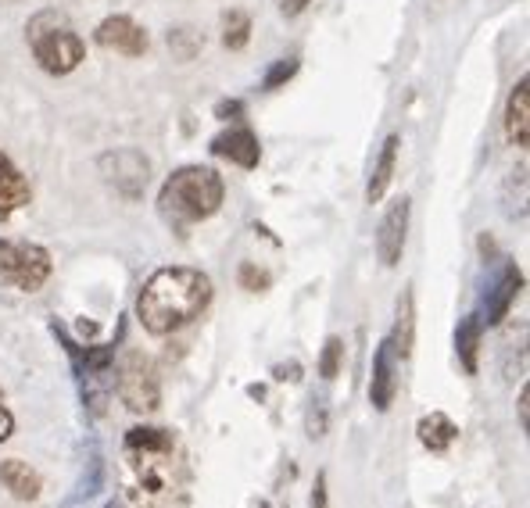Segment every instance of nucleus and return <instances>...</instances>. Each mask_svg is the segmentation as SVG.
<instances>
[{
	"mask_svg": "<svg viewBox=\"0 0 530 508\" xmlns=\"http://www.w3.org/2000/svg\"><path fill=\"white\" fill-rule=\"evenodd\" d=\"M187 469L180 444L162 426H133L122 437V491L133 508H172L183 494Z\"/></svg>",
	"mask_w": 530,
	"mask_h": 508,
	"instance_id": "nucleus-1",
	"label": "nucleus"
},
{
	"mask_svg": "<svg viewBox=\"0 0 530 508\" xmlns=\"http://www.w3.org/2000/svg\"><path fill=\"white\" fill-rule=\"evenodd\" d=\"M212 280L190 265L154 269L137 294V319L151 337H172L212 305Z\"/></svg>",
	"mask_w": 530,
	"mask_h": 508,
	"instance_id": "nucleus-2",
	"label": "nucleus"
},
{
	"mask_svg": "<svg viewBox=\"0 0 530 508\" xmlns=\"http://www.w3.org/2000/svg\"><path fill=\"white\" fill-rule=\"evenodd\" d=\"M226 183L223 176L208 165H183L176 169L158 190V212L172 226H194V222L212 219L223 208Z\"/></svg>",
	"mask_w": 530,
	"mask_h": 508,
	"instance_id": "nucleus-3",
	"label": "nucleus"
},
{
	"mask_svg": "<svg viewBox=\"0 0 530 508\" xmlns=\"http://www.w3.org/2000/svg\"><path fill=\"white\" fill-rule=\"evenodd\" d=\"M26 40L36 65L51 76H69L86 58L83 36L76 33V26L61 11H40V15L29 18Z\"/></svg>",
	"mask_w": 530,
	"mask_h": 508,
	"instance_id": "nucleus-4",
	"label": "nucleus"
},
{
	"mask_svg": "<svg viewBox=\"0 0 530 508\" xmlns=\"http://www.w3.org/2000/svg\"><path fill=\"white\" fill-rule=\"evenodd\" d=\"M51 251L29 240H0V283H11L22 294H36L51 280Z\"/></svg>",
	"mask_w": 530,
	"mask_h": 508,
	"instance_id": "nucleus-5",
	"label": "nucleus"
},
{
	"mask_svg": "<svg viewBox=\"0 0 530 508\" xmlns=\"http://www.w3.org/2000/svg\"><path fill=\"white\" fill-rule=\"evenodd\" d=\"M115 390H119L122 405L129 412H158L162 405V380H158V369H154L151 358L144 355H126L119 362V376H115Z\"/></svg>",
	"mask_w": 530,
	"mask_h": 508,
	"instance_id": "nucleus-6",
	"label": "nucleus"
},
{
	"mask_svg": "<svg viewBox=\"0 0 530 508\" xmlns=\"http://www.w3.org/2000/svg\"><path fill=\"white\" fill-rule=\"evenodd\" d=\"M97 43L104 51H115V54H126V58H144L147 47H151V36L140 22H133L129 15H112L104 18L97 26Z\"/></svg>",
	"mask_w": 530,
	"mask_h": 508,
	"instance_id": "nucleus-7",
	"label": "nucleus"
},
{
	"mask_svg": "<svg viewBox=\"0 0 530 508\" xmlns=\"http://www.w3.org/2000/svg\"><path fill=\"white\" fill-rule=\"evenodd\" d=\"M409 215H412V204H409V197H402V201H394L391 208H387L384 219H380V229H377V258L387 265V269H394V265L402 262L405 233H409Z\"/></svg>",
	"mask_w": 530,
	"mask_h": 508,
	"instance_id": "nucleus-8",
	"label": "nucleus"
},
{
	"mask_svg": "<svg viewBox=\"0 0 530 508\" xmlns=\"http://www.w3.org/2000/svg\"><path fill=\"white\" fill-rule=\"evenodd\" d=\"M398 394V355H394L391 340H380L377 355H373V376H369V405L377 412H387Z\"/></svg>",
	"mask_w": 530,
	"mask_h": 508,
	"instance_id": "nucleus-9",
	"label": "nucleus"
},
{
	"mask_svg": "<svg viewBox=\"0 0 530 508\" xmlns=\"http://www.w3.org/2000/svg\"><path fill=\"white\" fill-rule=\"evenodd\" d=\"M523 290V272L516 269L513 262H505L502 272H498V280L491 283V290L484 294V319L488 326H498V322L509 315V308L516 305V297H520Z\"/></svg>",
	"mask_w": 530,
	"mask_h": 508,
	"instance_id": "nucleus-10",
	"label": "nucleus"
},
{
	"mask_svg": "<svg viewBox=\"0 0 530 508\" xmlns=\"http://www.w3.org/2000/svg\"><path fill=\"white\" fill-rule=\"evenodd\" d=\"M212 154L215 158H226L240 169H255L262 161V147H258V136L251 133L248 126H237V129H226L212 140Z\"/></svg>",
	"mask_w": 530,
	"mask_h": 508,
	"instance_id": "nucleus-11",
	"label": "nucleus"
},
{
	"mask_svg": "<svg viewBox=\"0 0 530 508\" xmlns=\"http://www.w3.org/2000/svg\"><path fill=\"white\" fill-rule=\"evenodd\" d=\"M29 201H33V187H29L26 172L0 151V219H11V215L22 212Z\"/></svg>",
	"mask_w": 530,
	"mask_h": 508,
	"instance_id": "nucleus-12",
	"label": "nucleus"
},
{
	"mask_svg": "<svg viewBox=\"0 0 530 508\" xmlns=\"http://www.w3.org/2000/svg\"><path fill=\"white\" fill-rule=\"evenodd\" d=\"M505 136L513 147L530 144V94H527V76L513 86L509 104H505Z\"/></svg>",
	"mask_w": 530,
	"mask_h": 508,
	"instance_id": "nucleus-13",
	"label": "nucleus"
},
{
	"mask_svg": "<svg viewBox=\"0 0 530 508\" xmlns=\"http://www.w3.org/2000/svg\"><path fill=\"white\" fill-rule=\"evenodd\" d=\"M0 483H4V491H11L18 501H36L43 491V480L29 462L22 458H4L0 462Z\"/></svg>",
	"mask_w": 530,
	"mask_h": 508,
	"instance_id": "nucleus-14",
	"label": "nucleus"
},
{
	"mask_svg": "<svg viewBox=\"0 0 530 508\" xmlns=\"http://www.w3.org/2000/svg\"><path fill=\"white\" fill-rule=\"evenodd\" d=\"M398 147H402V136H387L384 147H380L377 161H373V172H369V183H366V201L377 204L384 201L387 187H391L394 179V165H398Z\"/></svg>",
	"mask_w": 530,
	"mask_h": 508,
	"instance_id": "nucleus-15",
	"label": "nucleus"
},
{
	"mask_svg": "<svg viewBox=\"0 0 530 508\" xmlns=\"http://www.w3.org/2000/svg\"><path fill=\"white\" fill-rule=\"evenodd\" d=\"M480 337H484V322L480 315H462V322L455 326V355H459L466 373L480 369Z\"/></svg>",
	"mask_w": 530,
	"mask_h": 508,
	"instance_id": "nucleus-16",
	"label": "nucleus"
},
{
	"mask_svg": "<svg viewBox=\"0 0 530 508\" xmlns=\"http://www.w3.org/2000/svg\"><path fill=\"white\" fill-rule=\"evenodd\" d=\"M416 433H419V444H423V448L434 451V455H445L455 444V437H459V426H455L445 412H430L419 419Z\"/></svg>",
	"mask_w": 530,
	"mask_h": 508,
	"instance_id": "nucleus-17",
	"label": "nucleus"
},
{
	"mask_svg": "<svg viewBox=\"0 0 530 508\" xmlns=\"http://www.w3.org/2000/svg\"><path fill=\"white\" fill-rule=\"evenodd\" d=\"M387 340H391V348L398 358L412 355V340H416V305H412L409 287H405V294L398 297V319H394V333Z\"/></svg>",
	"mask_w": 530,
	"mask_h": 508,
	"instance_id": "nucleus-18",
	"label": "nucleus"
},
{
	"mask_svg": "<svg viewBox=\"0 0 530 508\" xmlns=\"http://www.w3.org/2000/svg\"><path fill=\"white\" fill-rule=\"evenodd\" d=\"M248 40H251V18L244 11H230L223 18V43L230 51H244Z\"/></svg>",
	"mask_w": 530,
	"mask_h": 508,
	"instance_id": "nucleus-19",
	"label": "nucleus"
},
{
	"mask_svg": "<svg viewBox=\"0 0 530 508\" xmlns=\"http://www.w3.org/2000/svg\"><path fill=\"white\" fill-rule=\"evenodd\" d=\"M341 365H344V340L341 337H326L323 355H319V376H323V380H337Z\"/></svg>",
	"mask_w": 530,
	"mask_h": 508,
	"instance_id": "nucleus-20",
	"label": "nucleus"
},
{
	"mask_svg": "<svg viewBox=\"0 0 530 508\" xmlns=\"http://www.w3.org/2000/svg\"><path fill=\"white\" fill-rule=\"evenodd\" d=\"M308 437H323L330 419H326V398H312L308 401V415H305Z\"/></svg>",
	"mask_w": 530,
	"mask_h": 508,
	"instance_id": "nucleus-21",
	"label": "nucleus"
},
{
	"mask_svg": "<svg viewBox=\"0 0 530 508\" xmlns=\"http://www.w3.org/2000/svg\"><path fill=\"white\" fill-rule=\"evenodd\" d=\"M237 280H240V287H244V290H255V294H258V290H269V283H273V280H269V272H265V269H255L251 262L240 265V276H237Z\"/></svg>",
	"mask_w": 530,
	"mask_h": 508,
	"instance_id": "nucleus-22",
	"label": "nucleus"
},
{
	"mask_svg": "<svg viewBox=\"0 0 530 508\" xmlns=\"http://www.w3.org/2000/svg\"><path fill=\"white\" fill-rule=\"evenodd\" d=\"M298 72V58H283V61H276L273 65V72L265 76V90H276L280 83H287V79Z\"/></svg>",
	"mask_w": 530,
	"mask_h": 508,
	"instance_id": "nucleus-23",
	"label": "nucleus"
},
{
	"mask_svg": "<svg viewBox=\"0 0 530 508\" xmlns=\"http://www.w3.org/2000/svg\"><path fill=\"white\" fill-rule=\"evenodd\" d=\"M11 433H15V415H11L8 398H4V387H0V444L8 441Z\"/></svg>",
	"mask_w": 530,
	"mask_h": 508,
	"instance_id": "nucleus-24",
	"label": "nucleus"
},
{
	"mask_svg": "<svg viewBox=\"0 0 530 508\" xmlns=\"http://www.w3.org/2000/svg\"><path fill=\"white\" fill-rule=\"evenodd\" d=\"M312 508H330V494H326V473L316 476V487H312Z\"/></svg>",
	"mask_w": 530,
	"mask_h": 508,
	"instance_id": "nucleus-25",
	"label": "nucleus"
},
{
	"mask_svg": "<svg viewBox=\"0 0 530 508\" xmlns=\"http://www.w3.org/2000/svg\"><path fill=\"white\" fill-rule=\"evenodd\" d=\"M308 4H312V0H276V8L283 11V15H301V11L308 8Z\"/></svg>",
	"mask_w": 530,
	"mask_h": 508,
	"instance_id": "nucleus-26",
	"label": "nucleus"
},
{
	"mask_svg": "<svg viewBox=\"0 0 530 508\" xmlns=\"http://www.w3.org/2000/svg\"><path fill=\"white\" fill-rule=\"evenodd\" d=\"M527 401H530V394H527V387L520 390V426L527 430L530 426V415H527Z\"/></svg>",
	"mask_w": 530,
	"mask_h": 508,
	"instance_id": "nucleus-27",
	"label": "nucleus"
},
{
	"mask_svg": "<svg viewBox=\"0 0 530 508\" xmlns=\"http://www.w3.org/2000/svg\"><path fill=\"white\" fill-rule=\"evenodd\" d=\"M104 508H126V505H122V501H108Z\"/></svg>",
	"mask_w": 530,
	"mask_h": 508,
	"instance_id": "nucleus-28",
	"label": "nucleus"
}]
</instances>
